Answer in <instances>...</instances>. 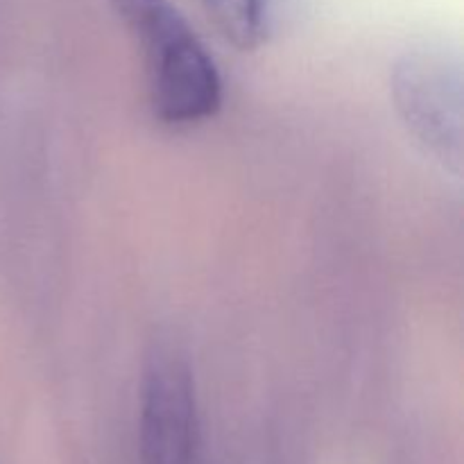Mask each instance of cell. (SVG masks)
Here are the masks:
<instances>
[{"instance_id":"1","label":"cell","mask_w":464,"mask_h":464,"mask_svg":"<svg viewBox=\"0 0 464 464\" xmlns=\"http://www.w3.org/2000/svg\"><path fill=\"white\" fill-rule=\"evenodd\" d=\"M143 53L154 116L172 127L208 121L222 104L211 53L172 0H107Z\"/></svg>"},{"instance_id":"2","label":"cell","mask_w":464,"mask_h":464,"mask_svg":"<svg viewBox=\"0 0 464 464\" xmlns=\"http://www.w3.org/2000/svg\"><path fill=\"white\" fill-rule=\"evenodd\" d=\"M392 98L408 130L444 166H462V72L456 59L411 53L392 68Z\"/></svg>"},{"instance_id":"3","label":"cell","mask_w":464,"mask_h":464,"mask_svg":"<svg viewBox=\"0 0 464 464\" xmlns=\"http://www.w3.org/2000/svg\"><path fill=\"white\" fill-rule=\"evenodd\" d=\"M195 381L184 358L157 349L148 361L140 392L143 464H202Z\"/></svg>"},{"instance_id":"4","label":"cell","mask_w":464,"mask_h":464,"mask_svg":"<svg viewBox=\"0 0 464 464\" xmlns=\"http://www.w3.org/2000/svg\"><path fill=\"white\" fill-rule=\"evenodd\" d=\"M220 34L238 50H254L267 32L270 0H199Z\"/></svg>"}]
</instances>
